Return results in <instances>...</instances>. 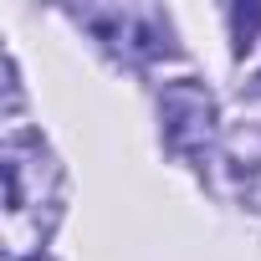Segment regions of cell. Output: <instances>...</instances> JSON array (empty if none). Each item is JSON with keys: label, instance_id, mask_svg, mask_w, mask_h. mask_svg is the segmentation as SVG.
<instances>
[{"label": "cell", "instance_id": "1", "mask_svg": "<svg viewBox=\"0 0 261 261\" xmlns=\"http://www.w3.org/2000/svg\"><path fill=\"white\" fill-rule=\"evenodd\" d=\"M0 179H6V205H0V246L6 261H36L46 256L41 246L51 241L62 205H67V174L57 154L46 149L41 134H31L26 123L6 128L0 144Z\"/></svg>", "mask_w": 261, "mask_h": 261}, {"label": "cell", "instance_id": "2", "mask_svg": "<svg viewBox=\"0 0 261 261\" xmlns=\"http://www.w3.org/2000/svg\"><path fill=\"white\" fill-rule=\"evenodd\" d=\"M159 134H164V149L185 164H205L215 154V139H220V108H215V92L195 77H179V82H164L159 92Z\"/></svg>", "mask_w": 261, "mask_h": 261}, {"label": "cell", "instance_id": "3", "mask_svg": "<svg viewBox=\"0 0 261 261\" xmlns=\"http://www.w3.org/2000/svg\"><path fill=\"white\" fill-rule=\"evenodd\" d=\"M77 21L123 62H154L174 51V31L159 11H128V6H102V11H77Z\"/></svg>", "mask_w": 261, "mask_h": 261}, {"label": "cell", "instance_id": "4", "mask_svg": "<svg viewBox=\"0 0 261 261\" xmlns=\"http://www.w3.org/2000/svg\"><path fill=\"white\" fill-rule=\"evenodd\" d=\"M220 164H225L230 195H236L246 210H261V134H256V128H241V134L225 139Z\"/></svg>", "mask_w": 261, "mask_h": 261}, {"label": "cell", "instance_id": "5", "mask_svg": "<svg viewBox=\"0 0 261 261\" xmlns=\"http://www.w3.org/2000/svg\"><path fill=\"white\" fill-rule=\"evenodd\" d=\"M256 36H261V6H256V0L230 6V46H236V57H246L256 46Z\"/></svg>", "mask_w": 261, "mask_h": 261}, {"label": "cell", "instance_id": "6", "mask_svg": "<svg viewBox=\"0 0 261 261\" xmlns=\"http://www.w3.org/2000/svg\"><path fill=\"white\" fill-rule=\"evenodd\" d=\"M251 92H261V72H256V82H251Z\"/></svg>", "mask_w": 261, "mask_h": 261}, {"label": "cell", "instance_id": "7", "mask_svg": "<svg viewBox=\"0 0 261 261\" xmlns=\"http://www.w3.org/2000/svg\"><path fill=\"white\" fill-rule=\"evenodd\" d=\"M36 261H51V256H36Z\"/></svg>", "mask_w": 261, "mask_h": 261}]
</instances>
